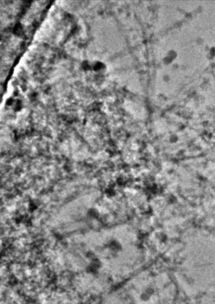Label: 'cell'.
<instances>
[{"instance_id": "cell-1", "label": "cell", "mask_w": 215, "mask_h": 304, "mask_svg": "<svg viewBox=\"0 0 215 304\" xmlns=\"http://www.w3.org/2000/svg\"><path fill=\"white\" fill-rule=\"evenodd\" d=\"M7 105L15 111H19L22 108V101L16 98H11L7 101Z\"/></svg>"}, {"instance_id": "cell-2", "label": "cell", "mask_w": 215, "mask_h": 304, "mask_svg": "<svg viewBox=\"0 0 215 304\" xmlns=\"http://www.w3.org/2000/svg\"><path fill=\"white\" fill-rule=\"evenodd\" d=\"M14 32L15 34H16L17 35H18V36H22L24 33V29L21 24L20 23L16 24L15 27H14Z\"/></svg>"}]
</instances>
